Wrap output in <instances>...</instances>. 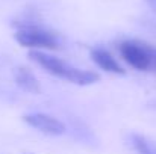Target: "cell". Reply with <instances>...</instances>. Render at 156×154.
Here are the masks:
<instances>
[{
	"label": "cell",
	"instance_id": "6da1fadb",
	"mask_svg": "<svg viewBox=\"0 0 156 154\" xmlns=\"http://www.w3.org/2000/svg\"><path fill=\"white\" fill-rule=\"evenodd\" d=\"M15 41L26 49H44V50H59L62 49L61 36L50 29H46L37 23L20 26L14 33Z\"/></svg>",
	"mask_w": 156,
	"mask_h": 154
},
{
	"label": "cell",
	"instance_id": "7a4b0ae2",
	"mask_svg": "<svg viewBox=\"0 0 156 154\" xmlns=\"http://www.w3.org/2000/svg\"><path fill=\"white\" fill-rule=\"evenodd\" d=\"M118 53L121 59L130 65L132 68L138 71H146L153 65V53L155 50L150 49L147 44L135 41V39H127L123 41L118 46Z\"/></svg>",
	"mask_w": 156,
	"mask_h": 154
},
{
	"label": "cell",
	"instance_id": "3957f363",
	"mask_svg": "<svg viewBox=\"0 0 156 154\" xmlns=\"http://www.w3.org/2000/svg\"><path fill=\"white\" fill-rule=\"evenodd\" d=\"M27 56H29L30 60H34L37 65H40L49 74H52L55 77H59V79H64V80L68 79V76H70V73L73 70V65H68L62 59H59L56 56H52V54H47L44 51L30 50Z\"/></svg>",
	"mask_w": 156,
	"mask_h": 154
},
{
	"label": "cell",
	"instance_id": "277c9868",
	"mask_svg": "<svg viewBox=\"0 0 156 154\" xmlns=\"http://www.w3.org/2000/svg\"><path fill=\"white\" fill-rule=\"evenodd\" d=\"M23 121L30 127L37 128L38 132L49 135V136H61L65 133V124L47 113H29L23 116Z\"/></svg>",
	"mask_w": 156,
	"mask_h": 154
},
{
	"label": "cell",
	"instance_id": "5b68a950",
	"mask_svg": "<svg viewBox=\"0 0 156 154\" xmlns=\"http://www.w3.org/2000/svg\"><path fill=\"white\" fill-rule=\"evenodd\" d=\"M90 54H91L93 62L99 68H102L103 71H106V73L120 74V76H124L126 74V70L117 62V59L108 50H105V49H93V50L90 51Z\"/></svg>",
	"mask_w": 156,
	"mask_h": 154
},
{
	"label": "cell",
	"instance_id": "8992f818",
	"mask_svg": "<svg viewBox=\"0 0 156 154\" xmlns=\"http://www.w3.org/2000/svg\"><path fill=\"white\" fill-rule=\"evenodd\" d=\"M14 79L15 83L26 92L29 94H40L41 92V85L35 74L27 68V67H17L14 71Z\"/></svg>",
	"mask_w": 156,
	"mask_h": 154
},
{
	"label": "cell",
	"instance_id": "52a82bcc",
	"mask_svg": "<svg viewBox=\"0 0 156 154\" xmlns=\"http://www.w3.org/2000/svg\"><path fill=\"white\" fill-rule=\"evenodd\" d=\"M100 80V74L96 71H90V70H79L76 67H73L67 82L74 83L77 86H88L93 83H97Z\"/></svg>",
	"mask_w": 156,
	"mask_h": 154
},
{
	"label": "cell",
	"instance_id": "ba28073f",
	"mask_svg": "<svg viewBox=\"0 0 156 154\" xmlns=\"http://www.w3.org/2000/svg\"><path fill=\"white\" fill-rule=\"evenodd\" d=\"M132 145L138 154H156V144L149 141L143 135H132L130 136Z\"/></svg>",
	"mask_w": 156,
	"mask_h": 154
},
{
	"label": "cell",
	"instance_id": "9c48e42d",
	"mask_svg": "<svg viewBox=\"0 0 156 154\" xmlns=\"http://www.w3.org/2000/svg\"><path fill=\"white\" fill-rule=\"evenodd\" d=\"M144 2L147 3V6L150 8V11L153 14H156V0H144Z\"/></svg>",
	"mask_w": 156,
	"mask_h": 154
},
{
	"label": "cell",
	"instance_id": "30bf717a",
	"mask_svg": "<svg viewBox=\"0 0 156 154\" xmlns=\"http://www.w3.org/2000/svg\"><path fill=\"white\" fill-rule=\"evenodd\" d=\"M153 60H155V63H156V50H155V53H153Z\"/></svg>",
	"mask_w": 156,
	"mask_h": 154
},
{
	"label": "cell",
	"instance_id": "8fae6325",
	"mask_svg": "<svg viewBox=\"0 0 156 154\" xmlns=\"http://www.w3.org/2000/svg\"><path fill=\"white\" fill-rule=\"evenodd\" d=\"M26 154H32V153H26Z\"/></svg>",
	"mask_w": 156,
	"mask_h": 154
}]
</instances>
